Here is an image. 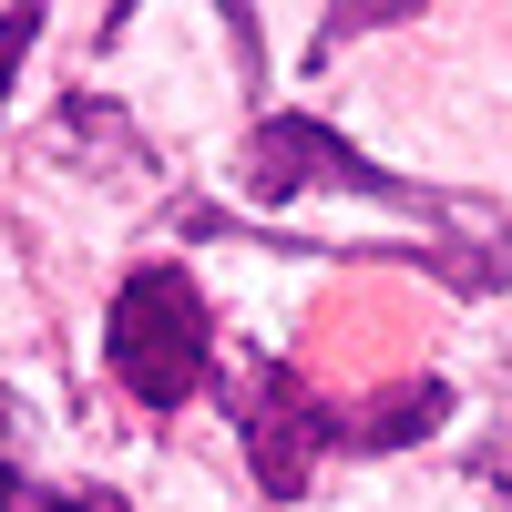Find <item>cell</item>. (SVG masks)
<instances>
[{"instance_id":"6","label":"cell","mask_w":512,"mask_h":512,"mask_svg":"<svg viewBox=\"0 0 512 512\" xmlns=\"http://www.w3.org/2000/svg\"><path fill=\"white\" fill-rule=\"evenodd\" d=\"M31 41H41V11H0V103H11V72H21Z\"/></svg>"},{"instance_id":"5","label":"cell","mask_w":512,"mask_h":512,"mask_svg":"<svg viewBox=\"0 0 512 512\" xmlns=\"http://www.w3.org/2000/svg\"><path fill=\"white\" fill-rule=\"evenodd\" d=\"M0 512H134L123 492L93 482H31V472H0Z\"/></svg>"},{"instance_id":"2","label":"cell","mask_w":512,"mask_h":512,"mask_svg":"<svg viewBox=\"0 0 512 512\" xmlns=\"http://www.w3.org/2000/svg\"><path fill=\"white\" fill-rule=\"evenodd\" d=\"M308 185H338V195H379V205H431V216H451V195H420L400 175H379V164L349 144V134H328L318 113H267L246 134V195L256 205H287V195H308Z\"/></svg>"},{"instance_id":"3","label":"cell","mask_w":512,"mask_h":512,"mask_svg":"<svg viewBox=\"0 0 512 512\" xmlns=\"http://www.w3.org/2000/svg\"><path fill=\"white\" fill-rule=\"evenodd\" d=\"M226 410H236V441H246V461H256V482H267V502H297L308 472H318V451H328V420H338V410H318L308 379H297L287 359H256V369L236 379Z\"/></svg>"},{"instance_id":"4","label":"cell","mask_w":512,"mask_h":512,"mask_svg":"<svg viewBox=\"0 0 512 512\" xmlns=\"http://www.w3.org/2000/svg\"><path fill=\"white\" fill-rule=\"evenodd\" d=\"M451 420V379H390V390H369L359 410H338L328 420V451H410V441H431Z\"/></svg>"},{"instance_id":"1","label":"cell","mask_w":512,"mask_h":512,"mask_svg":"<svg viewBox=\"0 0 512 512\" xmlns=\"http://www.w3.org/2000/svg\"><path fill=\"white\" fill-rule=\"evenodd\" d=\"M205 359H216V318H205V287L185 267H134L113 287L103 318V369L134 390L144 410H185L205 390Z\"/></svg>"}]
</instances>
